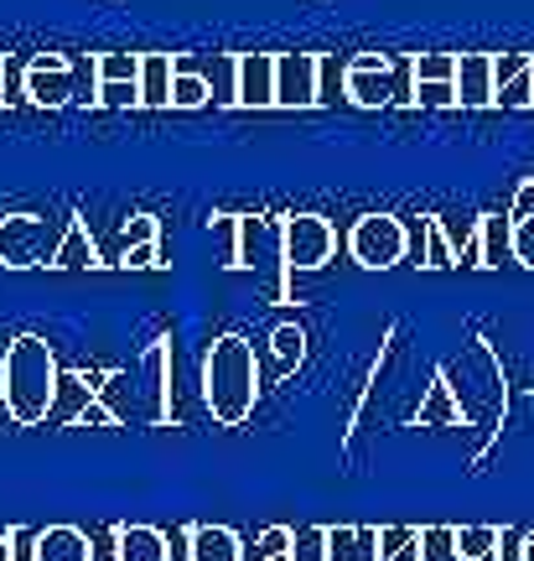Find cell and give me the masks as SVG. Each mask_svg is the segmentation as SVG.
<instances>
[{
  "label": "cell",
  "mask_w": 534,
  "mask_h": 561,
  "mask_svg": "<svg viewBox=\"0 0 534 561\" xmlns=\"http://www.w3.org/2000/svg\"><path fill=\"white\" fill-rule=\"evenodd\" d=\"M270 343H276V359L291 369V364H301V354H306V333L301 328H276L270 333Z\"/></svg>",
  "instance_id": "cell-31"
},
{
  "label": "cell",
  "mask_w": 534,
  "mask_h": 561,
  "mask_svg": "<svg viewBox=\"0 0 534 561\" xmlns=\"http://www.w3.org/2000/svg\"><path fill=\"white\" fill-rule=\"evenodd\" d=\"M100 261V250H94V240H89V224L73 214V224H68V234H62L58 255H53V271H94Z\"/></svg>",
  "instance_id": "cell-21"
},
{
  "label": "cell",
  "mask_w": 534,
  "mask_h": 561,
  "mask_svg": "<svg viewBox=\"0 0 534 561\" xmlns=\"http://www.w3.org/2000/svg\"><path fill=\"white\" fill-rule=\"evenodd\" d=\"M420 234H426V261H420V265H431V271H446V265H456V244H452L446 224L436 219V214H426Z\"/></svg>",
  "instance_id": "cell-24"
},
{
  "label": "cell",
  "mask_w": 534,
  "mask_h": 561,
  "mask_svg": "<svg viewBox=\"0 0 534 561\" xmlns=\"http://www.w3.org/2000/svg\"><path fill=\"white\" fill-rule=\"evenodd\" d=\"M462 421H467V405L452 390V369H436L431 390H426V401L416 411V426H462Z\"/></svg>",
  "instance_id": "cell-15"
},
{
  "label": "cell",
  "mask_w": 534,
  "mask_h": 561,
  "mask_svg": "<svg viewBox=\"0 0 534 561\" xmlns=\"http://www.w3.org/2000/svg\"><path fill=\"white\" fill-rule=\"evenodd\" d=\"M270 255L286 265L280 219H270V214H239V224H234V250H229V261H223V265H234V271H255V265H265Z\"/></svg>",
  "instance_id": "cell-8"
},
{
  "label": "cell",
  "mask_w": 534,
  "mask_h": 561,
  "mask_svg": "<svg viewBox=\"0 0 534 561\" xmlns=\"http://www.w3.org/2000/svg\"><path fill=\"white\" fill-rule=\"evenodd\" d=\"M456 62H462V53H420L410 62V79H456Z\"/></svg>",
  "instance_id": "cell-27"
},
{
  "label": "cell",
  "mask_w": 534,
  "mask_h": 561,
  "mask_svg": "<svg viewBox=\"0 0 534 561\" xmlns=\"http://www.w3.org/2000/svg\"><path fill=\"white\" fill-rule=\"evenodd\" d=\"M456 100H462V110H494L498 104L494 53H462V62H456Z\"/></svg>",
  "instance_id": "cell-12"
},
{
  "label": "cell",
  "mask_w": 534,
  "mask_h": 561,
  "mask_svg": "<svg viewBox=\"0 0 534 561\" xmlns=\"http://www.w3.org/2000/svg\"><path fill=\"white\" fill-rule=\"evenodd\" d=\"M151 240H161L156 214H130V224L119 229V250H136V244H151Z\"/></svg>",
  "instance_id": "cell-28"
},
{
  "label": "cell",
  "mask_w": 534,
  "mask_h": 561,
  "mask_svg": "<svg viewBox=\"0 0 534 561\" xmlns=\"http://www.w3.org/2000/svg\"><path fill=\"white\" fill-rule=\"evenodd\" d=\"M530 68H534V53H503V58H494L498 89H503V83H514L519 73H530Z\"/></svg>",
  "instance_id": "cell-35"
},
{
  "label": "cell",
  "mask_w": 534,
  "mask_h": 561,
  "mask_svg": "<svg viewBox=\"0 0 534 561\" xmlns=\"http://www.w3.org/2000/svg\"><path fill=\"white\" fill-rule=\"evenodd\" d=\"M395 62L384 53H363V58L348 62V79H343V94L358 104V110H384L395 104V79H390Z\"/></svg>",
  "instance_id": "cell-10"
},
{
  "label": "cell",
  "mask_w": 534,
  "mask_h": 561,
  "mask_svg": "<svg viewBox=\"0 0 534 561\" xmlns=\"http://www.w3.org/2000/svg\"><path fill=\"white\" fill-rule=\"evenodd\" d=\"M244 546L229 525H193L187 530V561H239Z\"/></svg>",
  "instance_id": "cell-20"
},
{
  "label": "cell",
  "mask_w": 534,
  "mask_h": 561,
  "mask_svg": "<svg viewBox=\"0 0 534 561\" xmlns=\"http://www.w3.org/2000/svg\"><path fill=\"white\" fill-rule=\"evenodd\" d=\"M390 561H426V530H420V536H416L410 546H399V551H395Z\"/></svg>",
  "instance_id": "cell-37"
},
{
  "label": "cell",
  "mask_w": 534,
  "mask_h": 561,
  "mask_svg": "<svg viewBox=\"0 0 534 561\" xmlns=\"http://www.w3.org/2000/svg\"><path fill=\"white\" fill-rule=\"evenodd\" d=\"M53 416H58V421H73V426H83V421H94V426H115L109 405L94 401V390H89V380H83V375H62V380H58ZM53 416H47V421H53Z\"/></svg>",
  "instance_id": "cell-13"
},
{
  "label": "cell",
  "mask_w": 534,
  "mask_h": 561,
  "mask_svg": "<svg viewBox=\"0 0 534 561\" xmlns=\"http://www.w3.org/2000/svg\"><path fill=\"white\" fill-rule=\"evenodd\" d=\"M410 104H426V110H456V79H416L410 89Z\"/></svg>",
  "instance_id": "cell-26"
},
{
  "label": "cell",
  "mask_w": 534,
  "mask_h": 561,
  "mask_svg": "<svg viewBox=\"0 0 534 561\" xmlns=\"http://www.w3.org/2000/svg\"><path fill=\"white\" fill-rule=\"evenodd\" d=\"M58 380H62V369L53 359V343L37 339V333H21L5 348V359H0V401H5L11 421L16 426H37V421L53 416Z\"/></svg>",
  "instance_id": "cell-2"
},
{
  "label": "cell",
  "mask_w": 534,
  "mask_h": 561,
  "mask_svg": "<svg viewBox=\"0 0 534 561\" xmlns=\"http://www.w3.org/2000/svg\"><path fill=\"white\" fill-rule=\"evenodd\" d=\"M68 224L73 219H53V214H0V265L5 271L53 265Z\"/></svg>",
  "instance_id": "cell-4"
},
{
  "label": "cell",
  "mask_w": 534,
  "mask_h": 561,
  "mask_svg": "<svg viewBox=\"0 0 534 561\" xmlns=\"http://www.w3.org/2000/svg\"><path fill=\"white\" fill-rule=\"evenodd\" d=\"M115 561H172L156 525H115Z\"/></svg>",
  "instance_id": "cell-18"
},
{
  "label": "cell",
  "mask_w": 534,
  "mask_h": 561,
  "mask_svg": "<svg viewBox=\"0 0 534 561\" xmlns=\"http://www.w3.org/2000/svg\"><path fill=\"white\" fill-rule=\"evenodd\" d=\"M0 89H5V58H0ZM0 104H5V94H0Z\"/></svg>",
  "instance_id": "cell-39"
},
{
  "label": "cell",
  "mask_w": 534,
  "mask_h": 561,
  "mask_svg": "<svg viewBox=\"0 0 534 561\" xmlns=\"http://www.w3.org/2000/svg\"><path fill=\"white\" fill-rule=\"evenodd\" d=\"M94 104L100 110H130V104H140V83H94Z\"/></svg>",
  "instance_id": "cell-30"
},
{
  "label": "cell",
  "mask_w": 534,
  "mask_h": 561,
  "mask_svg": "<svg viewBox=\"0 0 534 561\" xmlns=\"http://www.w3.org/2000/svg\"><path fill=\"white\" fill-rule=\"evenodd\" d=\"M503 530L498 525H456L452 530V557L456 561H498Z\"/></svg>",
  "instance_id": "cell-22"
},
{
  "label": "cell",
  "mask_w": 534,
  "mask_h": 561,
  "mask_svg": "<svg viewBox=\"0 0 534 561\" xmlns=\"http://www.w3.org/2000/svg\"><path fill=\"white\" fill-rule=\"evenodd\" d=\"M202 401H208L218 426H239V421L255 416L259 364H255V348L239 333H223L208 348V359H202Z\"/></svg>",
  "instance_id": "cell-3"
},
{
  "label": "cell",
  "mask_w": 534,
  "mask_h": 561,
  "mask_svg": "<svg viewBox=\"0 0 534 561\" xmlns=\"http://www.w3.org/2000/svg\"><path fill=\"white\" fill-rule=\"evenodd\" d=\"M291 546H297V530L291 525H270L259 536V561H291Z\"/></svg>",
  "instance_id": "cell-29"
},
{
  "label": "cell",
  "mask_w": 534,
  "mask_h": 561,
  "mask_svg": "<svg viewBox=\"0 0 534 561\" xmlns=\"http://www.w3.org/2000/svg\"><path fill=\"white\" fill-rule=\"evenodd\" d=\"M280 240H286V301H291V280L301 271H322L337 250V229L322 214H286L280 219Z\"/></svg>",
  "instance_id": "cell-5"
},
{
  "label": "cell",
  "mask_w": 534,
  "mask_h": 561,
  "mask_svg": "<svg viewBox=\"0 0 534 561\" xmlns=\"http://www.w3.org/2000/svg\"><path fill=\"white\" fill-rule=\"evenodd\" d=\"M276 104L280 110H312V104H322L317 53H276Z\"/></svg>",
  "instance_id": "cell-9"
},
{
  "label": "cell",
  "mask_w": 534,
  "mask_h": 561,
  "mask_svg": "<svg viewBox=\"0 0 534 561\" xmlns=\"http://www.w3.org/2000/svg\"><path fill=\"white\" fill-rule=\"evenodd\" d=\"M514 261L524 271H534V214H519L514 219Z\"/></svg>",
  "instance_id": "cell-34"
},
{
  "label": "cell",
  "mask_w": 534,
  "mask_h": 561,
  "mask_svg": "<svg viewBox=\"0 0 534 561\" xmlns=\"http://www.w3.org/2000/svg\"><path fill=\"white\" fill-rule=\"evenodd\" d=\"M32 561H94V546L79 525H47L32 541Z\"/></svg>",
  "instance_id": "cell-17"
},
{
  "label": "cell",
  "mask_w": 534,
  "mask_h": 561,
  "mask_svg": "<svg viewBox=\"0 0 534 561\" xmlns=\"http://www.w3.org/2000/svg\"><path fill=\"white\" fill-rule=\"evenodd\" d=\"M213 100V83L193 73L187 62L177 58V83H172V110H202V104Z\"/></svg>",
  "instance_id": "cell-23"
},
{
  "label": "cell",
  "mask_w": 534,
  "mask_h": 561,
  "mask_svg": "<svg viewBox=\"0 0 534 561\" xmlns=\"http://www.w3.org/2000/svg\"><path fill=\"white\" fill-rule=\"evenodd\" d=\"M291 561H327V530H322V525H312V530H297Z\"/></svg>",
  "instance_id": "cell-33"
},
{
  "label": "cell",
  "mask_w": 534,
  "mask_h": 561,
  "mask_svg": "<svg viewBox=\"0 0 534 561\" xmlns=\"http://www.w3.org/2000/svg\"><path fill=\"white\" fill-rule=\"evenodd\" d=\"M177 58L172 53H140V110H172Z\"/></svg>",
  "instance_id": "cell-16"
},
{
  "label": "cell",
  "mask_w": 534,
  "mask_h": 561,
  "mask_svg": "<svg viewBox=\"0 0 534 561\" xmlns=\"http://www.w3.org/2000/svg\"><path fill=\"white\" fill-rule=\"evenodd\" d=\"M26 100L42 104V110H58V104L94 100V94H83L79 62L73 58H62V53H37V58L26 62Z\"/></svg>",
  "instance_id": "cell-7"
},
{
  "label": "cell",
  "mask_w": 534,
  "mask_h": 561,
  "mask_svg": "<svg viewBox=\"0 0 534 561\" xmlns=\"http://www.w3.org/2000/svg\"><path fill=\"white\" fill-rule=\"evenodd\" d=\"M519 561H534V530L524 536V546H519Z\"/></svg>",
  "instance_id": "cell-38"
},
{
  "label": "cell",
  "mask_w": 534,
  "mask_h": 561,
  "mask_svg": "<svg viewBox=\"0 0 534 561\" xmlns=\"http://www.w3.org/2000/svg\"><path fill=\"white\" fill-rule=\"evenodd\" d=\"M327 561H384L374 525H333L327 530Z\"/></svg>",
  "instance_id": "cell-19"
},
{
  "label": "cell",
  "mask_w": 534,
  "mask_h": 561,
  "mask_svg": "<svg viewBox=\"0 0 534 561\" xmlns=\"http://www.w3.org/2000/svg\"><path fill=\"white\" fill-rule=\"evenodd\" d=\"M115 426H172V339H156L136 369H115L100 385Z\"/></svg>",
  "instance_id": "cell-1"
},
{
  "label": "cell",
  "mask_w": 534,
  "mask_h": 561,
  "mask_svg": "<svg viewBox=\"0 0 534 561\" xmlns=\"http://www.w3.org/2000/svg\"><path fill=\"white\" fill-rule=\"evenodd\" d=\"M498 104H503V110H534V68L519 73L514 83H503V89H498Z\"/></svg>",
  "instance_id": "cell-32"
},
{
  "label": "cell",
  "mask_w": 534,
  "mask_h": 561,
  "mask_svg": "<svg viewBox=\"0 0 534 561\" xmlns=\"http://www.w3.org/2000/svg\"><path fill=\"white\" fill-rule=\"evenodd\" d=\"M94 73V83H140V53H100Z\"/></svg>",
  "instance_id": "cell-25"
},
{
  "label": "cell",
  "mask_w": 534,
  "mask_h": 561,
  "mask_svg": "<svg viewBox=\"0 0 534 561\" xmlns=\"http://www.w3.org/2000/svg\"><path fill=\"white\" fill-rule=\"evenodd\" d=\"M234 100L239 110L276 104V53H234Z\"/></svg>",
  "instance_id": "cell-11"
},
{
  "label": "cell",
  "mask_w": 534,
  "mask_h": 561,
  "mask_svg": "<svg viewBox=\"0 0 534 561\" xmlns=\"http://www.w3.org/2000/svg\"><path fill=\"white\" fill-rule=\"evenodd\" d=\"M473 255L483 271H498L503 261H514V214H483L473 234Z\"/></svg>",
  "instance_id": "cell-14"
},
{
  "label": "cell",
  "mask_w": 534,
  "mask_h": 561,
  "mask_svg": "<svg viewBox=\"0 0 534 561\" xmlns=\"http://www.w3.org/2000/svg\"><path fill=\"white\" fill-rule=\"evenodd\" d=\"M125 271H151V265H161V244L151 240V244H136V250H125Z\"/></svg>",
  "instance_id": "cell-36"
},
{
  "label": "cell",
  "mask_w": 534,
  "mask_h": 561,
  "mask_svg": "<svg viewBox=\"0 0 534 561\" xmlns=\"http://www.w3.org/2000/svg\"><path fill=\"white\" fill-rule=\"evenodd\" d=\"M405 250H410V229L395 214H363L348 234V255L363 271H390V265L405 261Z\"/></svg>",
  "instance_id": "cell-6"
}]
</instances>
